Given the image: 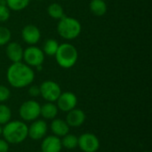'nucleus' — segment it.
Wrapping results in <instances>:
<instances>
[{
  "label": "nucleus",
  "mask_w": 152,
  "mask_h": 152,
  "mask_svg": "<svg viewBox=\"0 0 152 152\" xmlns=\"http://www.w3.org/2000/svg\"><path fill=\"white\" fill-rule=\"evenodd\" d=\"M7 82L14 88H23L32 84L35 79V73L31 67L20 61L9 66L6 71Z\"/></svg>",
  "instance_id": "f257e3e1"
},
{
  "label": "nucleus",
  "mask_w": 152,
  "mask_h": 152,
  "mask_svg": "<svg viewBox=\"0 0 152 152\" xmlns=\"http://www.w3.org/2000/svg\"><path fill=\"white\" fill-rule=\"evenodd\" d=\"M2 135L9 144H19L28 137V126L20 120L9 121L4 125Z\"/></svg>",
  "instance_id": "f03ea898"
},
{
  "label": "nucleus",
  "mask_w": 152,
  "mask_h": 152,
  "mask_svg": "<svg viewBox=\"0 0 152 152\" xmlns=\"http://www.w3.org/2000/svg\"><path fill=\"white\" fill-rule=\"evenodd\" d=\"M54 56L56 62L60 67L62 69H70L77 63L78 53L73 45L69 43H63L59 45Z\"/></svg>",
  "instance_id": "7ed1b4c3"
},
{
  "label": "nucleus",
  "mask_w": 152,
  "mask_h": 152,
  "mask_svg": "<svg viewBox=\"0 0 152 152\" xmlns=\"http://www.w3.org/2000/svg\"><path fill=\"white\" fill-rule=\"evenodd\" d=\"M81 24L80 22L72 17L64 16L59 20L57 24L58 34L64 39L72 40L77 38L81 33Z\"/></svg>",
  "instance_id": "20e7f679"
},
{
  "label": "nucleus",
  "mask_w": 152,
  "mask_h": 152,
  "mask_svg": "<svg viewBox=\"0 0 152 152\" xmlns=\"http://www.w3.org/2000/svg\"><path fill=\"white\" fill-rule=\"evenodd\" d=\"M40 107L41 105L35 100L26 101L20 106L19 115L23 121H34L40 116Z\"/></svg>",
  "instance_id": "39448f33"
},
{
  "label": "nucleus",
  "mask_w": 152,
  "mask_h": 152,
  "mask_svg": "<svg viewBox=\"0 0 152 152\" xmlns=\"http://www.w3.org/2000/svg\"><path fill=\"white\" fill-rule=\"evenodd\" d=\"M39 89L40 96L48 102H55L61 94V89L59 84L52 80L44 81L39 86Z\"/></svg>",
  "instance_id": "423d86ee"
},
{
  "label": "nucleus",
  "mask_w": 152,
  "mask_h": 152,
  "mask_svg": "<svg viewBox=\"0 0 152 152\" xmlns=\"http://www.w3.org/2000/svg\"><path fill=\"white\" fill-rule=\"evenodd\" d=\"M24 63L29 67H38L43 65L45 61V53L42 49L36 45H29L23 52Z\"/></svg>",
  "instance_id": "0eeeda50"
},
{
  "label": "nucleus",
  "mask_w": 152,
  "mask_h": 152,
  "mask_svg": "<svg viewBox=\"0 0 152 152\" xmlns=\"http://www.w3.org/2000/svg\"><path fill=\"white\" fill-rule=\"evenodd\" d=\"M77 138V147L83 152H96L100 148L98 137L92 133H85Z\"/></svg>",
  "instance_id": "6e6552de"
},
{
  "label": "nucleus",
  "mask_w": 152,
  "mask_h": 152,
  "mask_svg": "<svg viewBox=\"0 0 152 152\" xmlns=\"http://www.w3.org/2000/svg\"><path fill=\"white\" fill-rule=\"evenodd\" d=\"M55 102L59 110L62 112H69L77 107V97L72 92H61V95Z\"/></svg>",
  "instance_id": "1a4fd4ad"
},
{
  "label": "nucleus",
  "mask_w": 152,
  "mask_h": 152,
  "mask_svg": "<svg viewBox=\"0 0 152 152\" xmlns=\"http://www.w3.org/2000/svg\"><path fill=\"white\" fill-rule=\"evenodd\" d=\"M47 124L43 119H36L28 126V136L34 141L42 140L47 134Z\"/></svg>",
  "instance_id": "9d476101"
},
{
  "label": "nucleus",
  "mask_w": 152,
  "mask_h": 152,
  "mask_svg": "<svg viewBox=\"0 0 152 152\" xmlns=\"http://www.w3.org/2000/svg\"><path fill=\"white\" fill-rule=\"evenodd\" d=\"M21 37L26 44L35 45L41 38V32L37 26L28 24L21 29Z\"/></svg>",
  "instance_id": "9b49d317"
},
{
  "label": "nucleus",
  "mask_w": 152,
  "mask_h": 152,
  "mask_svg": "<svg viewBox=\"0 0 152 152\" xmlns=\"http://www.w3.org/2000/svg\"><path fill=\"white\" fill-rule=\"evenodd\" d=\"M62 149L60 137L55 135H48L42 139L41 151L42 152H60Z\"/></svg>",
  "instance_id": "f8f14e48"
},
{
  "label": "nucleus",
  "mask_w": 152,
  "mask_h": 152,
  "mask_svg": "<svg viewBox=\"0 0 152 152\" xmlns=\"http://www.w3.org/2000/svg\"><path fill=\"white\" fill-rule=\"evenodd\" d=\"M65 121L69 127H79L86 121V113L82 110L75 108L67 112Z\"/></svg>",
  "instance_id": "ddd939ff"
},
{
  "label": "nucleus",
  "mask_w": 152,
  "mask_h": 152,
  "mask_svg": "<svg viewBox=\"0 0 152 152\" xmlns=\"http://www.w3.org/2000/svg\"><path fill=\"white\" fill-rule=\"evenodd\" d=\"M23 48L22 46L16 42H9L6 45L5 53L7 58L12 62H20L22 61L23 59Z\"/></svg>",
  "instance_id": "4468645a"
},
{
  "label": "nucleus",
  "mask_w": 152,
  "mask_h": 152,
  "mask_svg": "<svg viewBox=\"0 0 152 152\" xmlns=\"http://www.w3.org/2000/svg\"><path fill=\"white\" fill-rule=\"evenodd\" d=\"M50 128L53 135L60 137V138L63 137L69 132V126H68L66 121L61 118H56L52 120Z\"/></svg>",
  "instance_id": "2eb2a0df"
},
{
  "label": "nucleus",
  "mask_w": 152,
  "mask_h": 152,
  "mask_svg": "<svg viewBox=\"0 0 152 152\" xmlns=\"http://www.w3.org/2000/svg\"><path fill=\"white\" fill-rule=\"evenodd\" d=\"M59 110L53 102H46L40 107V116H42L45 119L53 120L58 115Z\"/></svg>",
  "instance_id": "dca6fc26"
},
{
  "label": "nucleus",
  "mask_w": 152,
  "mask_h": 152,
  "mask_svg": "<svg viewBox=\"0 0 152 152\" xmlns=\"http://www.w3.org/2000/svg\"><path fill=\"white\" fill-rule=\"evenodd\" d=\"M107 4L104 0H92L90 10L95 16H103L107 12Z\"/></svg>",
  "instance_id": "f3484780"
},
{
  "label": "nucleus",
  "mask_w": 152,
  "mask_h": 152,
  "mask_svg": "<svg viewBox=\"0 0 152 152\" xmlns=\"http://www.w3.org/2000/svg\"><path fill=\"white\" fill-rule=\"evenodd\" d=\"M47 12L48 15L54 20H60L65 16L62 6L58 3H53L49 4V6L47 7Z\"/></svg>",
  "instance_id": "a211bd4d"
},
{
  "label": "nucleus",
  "mask_w": 152,
  "mask_h": 152,
  "mask_svg": "<svg viewBox=\"0 0 152 152\" xmlns=\"http://www.w3.org/2000/svg\"><path fill=\"white\" fill-rule=\"evenodd\" d=\"M61 146L62 148H65L67 150H74L77 148V142H78V138L71 134H67L61 139Z\"/></svg>",
  "instance_id": "6ab92c4d"
},
{
  "label": "nucleus",
  "mask_w": 152,
  "mask_h": 152,
  "mask_svg": "<svg viewBox=\"0 0 152 152\" xmlns=\"http://www.w3.org/2000/svg\"><path fill=\"white\" fill-rule=\"evenodd\" d=\"M59 45H60V44L58 43L57 40H55L53 38H49L45 42L42 50L45 54H46L48 56H54L58 50Z\"/></svg>",
  "instance_id": "aec40b11"
},
{
  "label": "nucleus",
  "mask_w": 152,
  "mask_h": 152,
  "mask_svg": "<svg viewBox=\"0 0 152 152\" xmlns=\"http://www.w3.org/2000/svg\"><path fill=\"white\" fill-rule=\"evenodd\" d=\"M6 6L12 11H21L25 9L28 4L30 0H5Z\"/></svg>",
  "instance_id": "412c9836"
},
{
  "label": "nucleus",
  "mask_w": 152,
  "mask_h": 152,
  "mask_svg": "<svg viewBox=\"0 0 152 152\" xmlns=\"http://www.w3.org/2000/svg\"><path fill=\"white\" fill-rule=\"evenodd\" d=\"M12 118V110L11 109L5 105L1 103L0 104V125L4 126L9 121H11Z\"/></svg>",
  "instance_id": "4be33fe9"
},
{
  "label": "nucleus",
  "mask_w": 152,
  "mask_h": 152,
  "mask_svg": "<svg viewBox=\"0 0 152 152\" xmlns=\"http://www.w3.org/2000/svg\"><path fill=\"white\" fill-rule=\"evenodd\" d=\"M12 37V33L6 27L0 26V46L6 45Z\"/></svg>",
  "instance_id": "5701e85b"
},
{
  "label": "nucleus",
  "mask_w": 152,
  "mask_h": 152,
  "mask_svg": "<svg viewBox=\"0 0 152 152\" xmlns=\"http://www.w3.org/2000/svg\"><path fill=\"white\" fill-rule=\"evenodd\" d=\"M11 96V92L9 88L5 86L0 85V103L6 102Z\"/></svg>",
  "instance_id": "b1692460"
},
{
  "label": "nucleus",
  "mask_w": 152,
  "mask_h": 152,
  "mask_svg": "<svg viewBox=\"0 0 152 152\" xmlns=\"http://www.w3.org/2000/svg\"><path fill=\"white\" fill-rule=\"evenodd\" d=\"M10 18V10L5 4H0V21H6Z\"/></svg>",
  "instance_id": "393cba45"
},
{
  "label": "nucleus",
  "mask_w": 152,
  "mask_h": 152,
  "mask_svg": "<svg viewBox=\"0 0 152 152\" xmlns=\"http://www.w3.org/2000/svg\"><path fill=\"white\" fill-rule=\"evenodd\" d=\"M28 95L31 96V97H37L40 95V89H39V86H30L29 88H28Z\"/></svg>",
  "instance_id": "a878e982"
},
{
  "label": "nucleus",
  "mask_w": 152,
  "mask_h": 152,
  "mask_svg": "<svg viewBox=\"0 0 152 152\" xmlns=\"http://www.w3.org/2000/svg\"><path fill=\"white\" fill-rule=\"evenodd\" d=\"M9 151V143L4 139H0V152Z\"/></svg>",
  "instance_id": "bb28decb"
},
{
  "label": "nucleus",
  "mask_w": 152,
  "mask_h": 152,
  "mask_svg": "<svg viewBox=\"0 0 152 152\" xmlns=\"http://www.w3.org/2000/svg\"><path fill=\"white\" fill-rule=\"evenodd\" d=\"M2 129H3V127H2V126L0 125V136L2 135Z\"/></svg>",
  "instance_id": "cd10ccee"
},
{
  "label": "nucleus",
  "mask_w": 152,
  "mask_h": 152,
  "mask_svg": "<svg viewBox=\"0 0 152 152\" xmlns=\"http://www.w3.org/2000/svg\"><path fill=\"white\" fill-rule=\"evenodd\" d=\"M36 1H43V0H36Z\"/></svg>",
  "instance_id": "c85d7f7f"
},
{
  "label": "nucleus",
  "mask_w": 152,
  "mask_h": 152,
  "mask_svg": "<svg viewBox=\"0 0 152 152\" xmlns=\"http://www.w3.org/2000/svg\"><path fill=\"white\" fill-rule=\"evenodd\" d=\"M37 152H42V151H37Z\"/></svg>",
  "instance_id": "c756f323"
}]
</instances>
